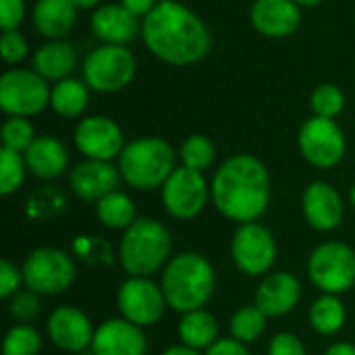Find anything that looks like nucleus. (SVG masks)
Returning <instances> with one entry per match:
<instances>
[{
  "label": "nucleus",
  "mask_w": 355,
  "mask_h": 355,
  "mask_svg": "<svg viewBox=\"0 0 355 355\" xmlns=\"http://www.w3.org/2000/svg\"><path fill=\"white\" fill-rule=\"evenodd\" d=\"M141 40L158 60L171 67L198 64L212 48L208 25L181 0H160L141 19Z\"/></svg>",
  "instance_id": "f257e3e1"
},
{
  "label": "nucleus",
  "mask_w": 355,
  "mask_h": 355,
  "mask_svg": "<svg viewBox=\"0 0 355 355\" xmlns=\"http://www.w3.org/2000/svg\"><path fill=\"white\" fill-rule=\"evenodd\" d=\"M210 202L231 223H258L270 204V173L266 164L254 154L227 158L210 181Z\"/></svg>",
  "instance_id": "f03ea898"
},
{
  "label": "nucleus",
  "mask_w": 355,
  "mask_h": 355,
  "mask_svg": "<svg viewBox=\"0 0 355 355\" xmlns=\"http://www.w3.org/2000/svg\"><path fill=\"white\" fill-rule=\"evenodd\" d=\"M158 283L168 308L177 314H187L208 306L216 291V270L206 256L181 252L162 268Z\"/></svg>",
  "instance_id": "7ed1b4c3"
},
{
  "label": "nucleus",
  "mask_w": 355,
  "mask_h": 355,
  "mask_svg": "<svg viewBox=\"0 0 355 355\" xmlns=\"http://www.w3.org/2000/svg\"><path fill=\"white\" fill-rule=\"evenodd\" d=\"M173 250L166 225L156 218L139 216L119 241V262L127 277H152L162 272Z\"/></svg>",
  "instance_id": "20e7f679"
},
{
  "label": "nucleus",
  "mask_w": 355,
  "mask_h": 355,
  "mask_svg": "<svg viewBox=\"0 0 355 355\" xmlns=\"http://www.w3.org/2000/svg\"><path fill=\"white\" fill-rule=\"evenodd\" d=\"M177 152L162 137H137L125 144L116 166L123 181L137 191L160 189L177 168Z\"/></svg>",
  "instance_id": "39448f33"
},
{
  "label": "nucleus",
  "mask_w": 355,
  "mask_h": 355,
  "mask_svg": "<svg viewBox=\"0 0 355 355\" xmlns=\"http://www.w3.org/2000/svg\"><path fill=\"white\" fill-rule=\"evenodd\" d=\"M306 272L320 293L343 295L355 285V250L343 241H322L310 252Z\"/></svg>",
  "instance_id": "423d86ee"
},
{
  "label": "nucleus",
  "mask_w": 355,
  "mask_h": 355,
  "mask_svg": "<svg viewBox=\"0 0 355 355\" xmlns=\"http://www.w3.org/2000/svg\"><path fill=\"white\" fill-rule=\"evenodd\" d=\"M23 287L37 295H60L69 291L77 279V266L73 258L52 245L31 250L23 264Z\"/></svg>",
  "instance_id": "0eeeda50"
},
{
  "label": "nucleus",
  "mask_w": 355,
  "mask_h": 355,
  "mask_svg": "<svg viewBox=\"0 0 355 355\" xmlns=\"http://www.w3.org/2000/svg\"><path fill=\"white\" fill-rule=\"evenodd\" d=\"M137 73L135 54L127 46L100 44L83 60V81L100 94H114L131 85Z\"/></svg>",
  "instance_id": "6e6552de"
},
{
  "label": "nucleus",
  "mask_w": 355,
  "mask_h": 355,
  "mask_svg": "<svg viewBox=\"0 0 355 355\" xmlns=\"http://www.w3.org/2000/svg\"><path fill=\"white\" fill-rule=\"evenodd\" d=\"M50 83L33 69L12 67L0 77V108L8 116H37L50 106Z\"/></svg>",
  "instance_id": "1a4fd4ad"
},
{
  "label": "nucleus",
  "mask_w": 355,
  "mask_h": 355,
  "mask_svg": "<svg viewBox=\"0 0 355 355\" xmlns=\"http://www.w3.org/2000/svg\"><path fill=\"white\" fill-rule=\"evenodd\" d=\"M297 148L314 168H335L347 152V139L335 119L310 116L297 133Z\"/></svg>",
  "instance_id": "9d476101"
},
{
  "label": "nucleus",
  "mask_w": 355,
  "mask_h": 355,
  "mask_svg": "<svg viewBox=\"0 0 355 355\" xmlns=\"http://www.w3.org/2000/svg\"><path fill=\"white\" fill-rule=\"evenodd\" d=\"M160 202L166 214L177 220L198 218L210 202V183L204 173L177 166L160 187Z\"/></svg>",
  "instance_id": "9b49d317"
},
{
  "label": "nucleus",
  "mask_w": 355,
  "mask_h": 355,
  "mask_svg": "<svg viewBox=\"0 0 355 355\" xmlns=\"http://www.w3.org/2000/svg\"><path fill=\"white\" fill-rule=\"evenodd\" d=\"M231 258L245 277H266L277 260V241L262 223L239 225L231 239Z\"/></svg>",
  "instance_id": "f8f14e48"
},
{
  "label": "nucleus",
  "mask_w": 355,
  "mask_h": 355,
  "mask_svg": "<svg viewBox=\"0 0 355 355\" xmlns=\"http://www.w3.org/2000/svg\"><path fill=\"white\" fill-rule=\"evenodd\" d=\"M116 308L121 318L148 329L162 320L168 304L160 283L152 277H127L116 291Z\"/></svg>",
  "instance_id": "ddd939ff"
},
{
  "label": "nucleus",
  "mask_w": 355,
  "mask_h": 355,
  "mask_svg": "<svg viewBox=\"0 0 355 355\" xmlns=\"http://www.w3.org/2000/svg\"><path fill=\"white\" fill-rule=\"evenodd\" d=\"M73 144L77 152L87 160L112 162L119 160L127 141L116 121L102 114H89L75 125Z\"/></svg>",
  "instance_id": "4468645a"
},
{
  "label": "nucleus",
  "mask_w": 355,
  "mask_h": 355,
  "mask_svg": "<svg viewBox=\"0 0 355 355\" xmlns=\"http://www.w3.org/2000/svg\"><path fill=\"white\" fill-rule=\"evenodd\" d=\"M48 339L54 347L67 354H83L92 347L94 341V324L89 316L75 306H58L52 310L46 322Z\"/></svg>",
  "instance_id": "2eb2a0df"
},
{
  "label": "nucleus",
  "mask_w": 355,
  "mask_h": 355,
  "mask_svg": "<svg viewBox=\"0 0 355 355\" xmlns=\"http://www.w3.org/2000/svg\"><path fill=\"white\" fill-rule=\"evenodd\" d=\"M302 212L310 229L331 233L339 229L345 216V202L329 181H312L302 193Z\"/></svg>",
  "instance_id": "dca6fc26"
},
{
  "label": "nucleus",
  "mask_w": 355,
  "mask_h": 355,
  "mask_svg": "<svg viewBox=\"0 0 355 355\" xmlns=\"http://www.w3.org/2000/svg\"><path fill=\"white\" fill-rule=\"evenodd\" d=\"M123 177L114 162L83 158L69 175V189L81 202H98L119 189Z\"/></svg>",
  "instance_id": "f3484780"
},
{
  "label": "nucleus",
  "mask_w": 355,
  "mask_h": 355,
  "mask_svg": "<svg viewBox=\"0 0 355 355\" xmlns=\"http://www.w3.org/2000/svg\"><path fill=\"white\" fill-rule=\"evenodd\" d=\"M92 355H148V339L141 327L125 318L104 320L89 347Z\"/></svg>",
  "instance_id": "a211bd4d"
},
{
  "label": "nucleus",
  "mask_w": 355,
  "mask_h": 355,
  "mask_svg": "<svg viewBox=\"0 0 355 355\" xmlns=\"http://www.w3.org/2000/svg\"><path fill=\"white\" fill-rule=\"evenodd\" d=\"M302 300V283L300 279L289 270H277L262 277L254 304L268 316V318H281L287 316L297 308Z\"/></svg>",
  "instance_id": "6ab92c4d"
},
{
  "label": "nucleus",
  "mask_w": 355,
  "mask_h": 355,
  "mask_svg": "<svg viewBox=\"0 0 355 355\" xmlns=\"http://www.w3.org/2000/svg\"><path fill=\"white\" fill-rule=\"evenodd\" d=\"M250 21L260 35L283 40L300 29L302 6L293 0H254Z\"/></svg>",
  "instance_id": "aec40b11"
},
{
  "label": "nucleus",
  "mask_w": 355,
  "mask_h": 355,
  "mask_svg": "<svg viewBox=\"0 0 355 355\" xmlns=\"http://www.w3.org/2000/svg\"><path fill=\"white\" fill-rule=\"evenodd\" d=\"M89 29L96 40L110 46H127L141 35V23L123 4H100L89 17Z\"/></svg>",
  "instance_id": "412c9836"
},
{
  "label": "nucleus",
  "mask_w": 355,
  "mask_h": 355,
  "mask_svg": "<svg viewBox=\"0 0 355 355\" xmlns=\"http://www.w3.org/2000/svg\"><path fill=\"white\" fill-rule=\"evenodd\" d=\"M27 171L40 181L58 179L69 166L67 146L54 135H37L23 154Z\"/></svg>",
  "instance_id": "4be33fe9"
},
{
  "label": "nucleus",
  "mask_w": 355,
  "mask_h": 355,
  "mask_svg": "<svg viewBox=\"0 0 355 355\" xmlns=\"http://www.w3.org/2000/svg\"><path fill=\"white\" fill-rule=\"evenodd\" d=\"M77 10L71 0H35L33 27L46 40H64L77 23Z\"/></svg>",
  "instance_id": "5701e85b"
},
{
  "label": "nucleus",
  "mask_w": 355,
  "mask_h": 355,
  "mask_svg": "<svg viewBox=\"0 0 355 355\" xmlns=\"http://www.w3.org/2000/svg\"><path fill=\"white\" fill-rule=\"evenodd\" d=\"M31 64V69L37 75H42L48 83H56L71 77V73L77 67V52L73 44L64 40H48L33 52Z\"/></svg>",
  "instance_id": "b1692460"
},
{
  "label": "nucleus",
  "mask_w": 355,
  "mask_h": 355,
  "mask_svg": "<svg viewBox=\"0 0 355 355\" xmlns=\"http://www.w3.org/2000/svg\"><path fill=\"white\" fill-rule=\"evenodd\" d=\"M177 335H179L181 345L202 354L220 339L218 337V320L206 308L181 314L179 324H177Z\"/></svg>",
  "instance_id": "393cba45"
},
{
  "label": "nucleus",
  "mask_w": 355,
  "mask_h": 355,
  "mask_svg": "<svg viewBox=\"0 0 355 355\" xmlns=\"http://www.w3.org/2000/svg\"><path fill=\"white\" fill-rule=\"evenodd\" d=\"M89 104V87L83 79L67 77L52 85L50 108L60 119H79L83 116Z\"/></svg>",
  "instance_id": "a878e982"
},
{
  "label": "nucleus",
  "mask_w": 355,
  "mask_h": 355,
  "mask_svg": "<svg viewBox=\"0 0 355 355\" xmlns=\"http://www.w3.org/2000/svg\"><path fill=\"white\" fill-rule=\"evenodd\" d=\"M308 322L312 331H316L322 337H335L343 331L347 322V308L341 302L339 295L322 293L318 300L312 302L308 310Z\"/></svg>",
  "instance_id": "bb28decb"
},
{
  "label": "nucleus",
  "mask_w": 355,
  "mask_h": 355,
  "mask_svg": "<svg viewBox=\"0 0 355 355\" xmlns=\"http://www.w3.org/2000/svg\"><path fill=\"white\" fill-rule=\"evenodd\" d=\"M96 218L110 231H127L139 216L133 198L116 189L96 202Z\"/></svg>",
  "instance_id": "cd10ccee"
},
{
  "label": "nucleus",
  "mask_w": 355,
  "mask_h": 355,
  "mask_svg": "<svg viewBox=\"0 0 355 355\" xmlns=\"http://www.w3.org/2000/svg\"><path fill=\"white\" fill-rule=\"evenodd\" d=\"M266 324H268V316L256 304H252V306H241L231 316L229 331H231V337L250 345V343H256L266 333Z\"/></svg>",
  "instance_id": "c85d7f7f"
},
{
  "label": "nucleus",
  "mask_w": 355,
  "mask_h": 355,
  "mask_svg": "<svg viewBox=\"0 0 355 355\" xmlns=\"http://www.w3.org/2000/svg\"><path fill=\"white\" fill-rule=\"evenodd\" d=\"M179 160L181 166H187L191 171H200L204 173L206 168H210L216 160V148L212 144V139L208 135L202 133H193L189 135L181 148H179Z\"/></svg>",
  "instance_id": "c756f323"
},
{
  "label": "nucleus",
  "mask_w": 355,
  "mask_h": 355,
  "mask_svg": "<svg viewBox=\"0 0 355 355\" xmlns=\"http://www.w3.org/2000/svg\"><path fill=\"white\" fill-rule=\"evenodd\" d=\"M42 335L33 324H12L2 341V355H40Z\"/></svg>",
  "instance_id": "7c9ffc66"
},
{
  "label": "nucleus",
  "mask_w": 355,
  "mask_h": 355,
  "mask_svg": "<svg viewBox=\"0 0 355 355\" xmlns=\"http://www.w3.org/2000/svg\"><path fill=\"white\" fill-rule=\"evenodd\" d=\"M27 164L23 154L2 148L0 150V193L4 198L17 193L27 177Z\"/></svg>",
  "instance_id": "2f4dec72"
},
{
  "label": "nucleus",
  "mask_w": 355,
  "mask_h": 355,
  "mask_svg": "<svg viewBox=\"0 0 355 355\" xmlns=\"http://www.w3.org/2000/svg\"><path fill=\"white\" fill-rule=\"evenodd\" d=\"M310 108L314 116L337 119L345 108V94L335 83H320L310 94Z\"/></svg>",
  "instance_id": "473e14b6"
},
{
  "label": "nucleus",
  "mask_w": 355,
  "mask_h": 355,
  "mask_svg": "<svg viewBox=\"0 0 355 355\" xmlns=\"http://www.w3.org/2000/svg\"><path fill=\"white\" fill-rule=\"evenodd\" d=\"M0 137H2V148L25 154V150L33 144V139L37 135H35V129H33L29 119H25V116H6V121L2 123Z\"/></svg>",
  "instance_id": "72a5a7b5"
},
{
  "label": "nucleus",
  "mask_w": 355,
  "mask_h": 355,
  "mask_svg": "<svg viewBox=\"0 0 355 355\" xmlns=\"http://www.w3.org/2000/svg\"><path fill=\"white\" fill-rule=\"evenodd\" d=\"M40 310H42L40 295L29 289L19 291L15 297L8 300V314L12 320H17V324H29L33 318H37Z\"/></svg>",
  "instance_id": "f704fd0d"
},
{
  "label": "nucleus",
  "mask_w": 355,
  "mask_h": 355,
  "mask_svg": "<svg viewBox=\"0 0 355 355\" xmlns=\"http://www.w3.org/2000/svg\"><path fill=\"white\" fill-rule=\"evenodd\" d=\"M0 52L6 64H19L27 58L29 54V44L27 37L19 29H4L0 35Z\"/></svg>",
  "instance_id": "c9c22d12"
},
{
  "label": "nucleus",
  "mask_w": 355,
  "mask_h": 355,
  "mask_svg": "<svg viewBox=\"0 0 355 355\" xmlns=\"http://www.w3.org/2000/svg\"><path fill=\"white\" fill-rule=\"evenodd\" d=\"M21 285H23L21 266H17L8 258H4L0 262V297L4 302H8L10 297H15L21 291Z\"/></svg>",
  "instance_id": "e433bc0d"
},
{
  "label": "nucleus",
  "mask_w": 355,
  "mask_h": 355,
  "mask_svg": "<svg viewBox=\"0 0 355 355\" xmlns=\"http://www.w3.org/2000/svg\"><path fill=\"white\" fill-rule=\"evenodd\" d=\"M266 355H306V345L293 333H277L266 347Z\"/></svg>",
  "instance_id": "4c0bfd02"
},
{
  "label": "nucleus",
  "mask_w": 355,
  "mask_h": 355,
  "mask_svg": "<svg viewBox=\"0 0 355 355\" xmlns=\"http://www.w3.org/2000/svg\"><path fill=\"white\" fill-rule=\"evenodd\" d=\"M27 15L25 0H0V27L4 29H19Z\"/></svg>",
  "instance_id": "58836bf2"
},
{
  "label": "nucleus",
  "mask_w": 355,
  "mask_h": 355,
  "mask_svg": "<svg viewBox=\"0 0 355 355\" xmlns=\"http://www.w3.org/2000/svg\"><path fill=\"white\" fill-rule=\"evenodd\" d=\"M204 355H250V349L235 337H220L214 345H210L204 352Z\"/></svg>",
  "instance_id": "ea45409f"
},
{
  "label": "nucleus",
  "mask_w": 355,
  "mask_h": 355,
  "mask_svg": "<svg viewBox=\"0 0 355 355\" xmlns=\"http://www.w3.org/2000/svg\"><path fill=\"white\" fill-rule=\"evenodd\" d=\"M121 4L131 15H135L137 19H144V17H148L154 10V6L158 4V0H121Z\"/></svg>",
  "instance_id": "a19ab883"
},
{
  "label": "nucleus",
  "mask_w": 355,
  "mask_h": 355,
  "mask_svg": "<svg viewBox=\"0 0 355 355\" xmlns=\"http://www.w3.org/2000/svg\"><path fill=\"white\" fill-rule=\"evenodd\" d=\"M324 355H355V345L347 343V341H337L327 347Z\"/></svg>",
  "instance_id": "79ce46f5"
},
{
  "label": "nucleus",
  "mask_w": 355,
  "mask_h": 355,
  "mask_svg": "<svg viewBox=\"0 0 355 355\" xmlns=\"http://www.w3.org/2000/svg\"><path fill=\"white\" fill-rule=\"evenodd\" d=\"M160 355H202L200 352H196V349H189V347H185V345H173V347H168V349H164Z\"/></svg>",
  "instance_id": "37998d69"
},
{
  "label": "nucleus",
  "mask_w": 355,
  "mask_h": 355,
  "mask_svg": "<svg viewBox=\"0 0 355 355\" xmlns=\"http://www.w3.org/2000/svg\"><path fill=\"white\" fill-rule=\"evenodd\" d=\"M77 8H83V10H96L100 6V0H71Z\"/></svg>",
  "instance_id": "c03bdc74"
},
{
  "label": "nucleus",
  "mask_w": 355,
  "mask_h": 355,
  "mask_svg": "<svg viewBox=\"0 0 355 355\" xmlns=\"http://www.w3.org/2000/svg\"><path fill=\"white\" fill-rule=\"evenodd\" d=\"M293 2H297L300 6H318V4H322L324 0H293Z\"/></svg>",
  "instance_id": "a18cd8bd"
},
{
  "label": "nucleus",
  "mask_w": 355,
  "mask_h": 355,
  "mask_svg": "<svg viewBox=\"0 0 355 355\" xmlns=\"http://www.w3.org/2000/svg\"><path fill=\"white\" fill-rule=\"evenodd\" d=\"M349 204H352V208L355 210V183L352 185V189H349Z\"/></svg>",
  "instance_id": "49530a36"
},
{
  "label": "nucleus",
  "mask_w": 355,
  "mask_h": 355,
  "mask_svg": "<svg viewBox=\"0 0 355 355\" xmlns=\"http://www.w3.org/2000/svg\"><path fill=\"white\" fill-rule=\"evenodd\" d=\"M181 2H183V0H181Z\"/></svg>",
  "instance_id": "de8ad7c7"
}]
</instances>
